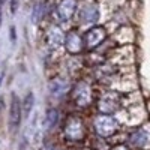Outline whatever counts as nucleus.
I'll list each match as a JSON object with an SVG mask.
<instances>
[{
  "label": "nucleus",
  "instance_id": "nucleus-13",
  "mask_svg": "<svg viewBox=\"0 0 150 150\" xmlns=\"http://www.w3.org/2000/svg\"><path fill=\"white\" fill-rule=\"evenodd\" d=\"M45 120H47V126H48V128H53L54 125L57 123V120H59V112H57V110H50V111L47 112Z\"/></svg>",
  "mask_w": 150,
  "mask_h": 150
},
{
  "label": "nucleus",
  "instance_id": "nucleus-11",
  "mask_svg": "<svg viewBox=\"0 0 150 150\" xmlns=\"http://www.w3.org/2000/svg\"><path fill=\"white\" fill-rule=\"evenodd\" d=\"M50 90H51V93L54 96H62L68 90V83L63 78H56L51 84H50Z\"/></svg>",
  "mask_w": 150,
  "mask_h": 150
},
{
  "label": "nucleus",
  "instance_id": "nucleus-2",
  "mask_svg": "<svg viewBox=\"0 0 150 150\" xmlns=\"http://www.w3.org/2000/svg\"><path fill=\"white\" fill-rule=\"evenodd\" d=\"M21 110H23V105L20 102L18 96L12 95V101H11V105H9V128H11V131H17V128L20 126Z\"/></svg>",
  "mask_w": 150,
  "mask_h": 150
},
{
  "label": "nucleus",
  "instance_id": "nucleus-10",
  "mask_svg": "<svg viewBox=\"0 0 150 150\" xmlns=\"http://www.w3.org/2000/svg\"><path fill=\"white\" fill-rule=\"evenodd\" d=\"M75 99H77V102L80 105H86L87 102L90 101V89L89 86L81 83L78 84V87L75 89Z\"/></svg>",
  "mask_w": 150,
  "mask_h": 150
},
{
  "label": "nucleus",
  "instance_id": "nucleus-1",
  "mask_svg": "<svg viewBox=\"0 0 150 150\" xmlns=\"http://www.w3.org/2000/svg\"><path fill=\"white\" fill-rule=\"evenodd\" d=\"M78 20L84 26H93L99 20V9L98 5H95L93 2H87L83 3L80 11H78Z\"/></svg>",
  "mask_w": 150,
  "mask_h": 150
},
{
  "label": "nucleus",
  "instance_id": "nucleus-5",
  "mask_svg": "<svg viewBox=\"0 0 150 150\" xmlns=\"http://www.w3.org/2000/svg\"><path fill=\"white\" fill-rule=\"evenodd\" d=\"M104 38H105V29H102V27H92L89 32L84 35L86 47L87 48H95V47H98L104 41Z\"/></svg>",
  "mask_w": 150,
  "mask_h": 150
},
{
  "label": "nucleus",
  "instance_id": "nucleus-12",
  "mask_svg": "<svg viewBox=\"0 0 150 150\" xmlns=\"http://www.w3.org/2000/svg\"><path fill=\"white\" fill-rule=\"evenodd\" d=\"M33 104H35V95L32 92H29L26 95V98H24V102H23V110H24V116H29L30 111L33 108Z\"/></svg>",
  "mask_w": 150,
  "mask_h": 150
},
{
  "label": "nucleus",
  "instance_id": "nucleus-6",
  "mask_svg": "<svg viewBox=\"0 0 150 150\" xmlns=\"http://www.w3.org/2000/svg\"><path fill=\"white\" fill-rule=\"evenodd\" d=\"M83 134H84V129H83V123L81 120L78 119H69L68 120V125H66V135L72 140H81L83 138Z\"/></svg>",
  "mask_w": 150,
  "mask_h": 150
},
{
  "label": "nucleus",
  "instance_id": "nucleus-7",
  "mask_svg": "<svg viewBox=\"0 0 150 150\" xmlns=\"http://www.w3.org/2000/svg\"><path fill=\"white\" fill-rule=\"evenodd\" d=\"M96 128H98V132L101 135H111L112 132L117 129V123H116V120H112L111 117L102 116L101 119H98Z\"/></svg>",
  "mask_w": 150,
  "mask_h": 150
},
{
  "label": "nucleus",
  "instance_id": "nucleus-8",
  "mask_svg": "<svg viewBox=\"0 0 150 150\" xmlns=\"http://www.w3.org/2000/svg\"><path fill=\"white\" fill-rule=\"evenodd\" d=\"M47 44L51 48H59L62 44H65V36L62 33V30L57 27L50 29L47 33Z\"/></svg>",
  "mask_w": 150,
  "mask_h": 150
},
{
  "label": "nucleus",
  "instance_id": "nucleus-4",
  "mask_svg": "<svg viewBox=\"0 0 150 150\" xmlns=\"http://www.w3.org/2000/svg\"><path fill=\"white\" fill-rule=\"evenodd\" d=\"M75 9H77V0H62L56 11L57 18L60 21H68L74 15Z\"/></svg>",
  "mask_w": 150,
  "mask_h": 150
},
{
  "label": "nucleus",
  "instance_id": "nucleus-9",
  "mask_svg": "<svg viewBox=\"0 0 150 150\" xmlns=\"http://www.w3.org/2000/svg\"><path fill=\"white\" fill-rule=\"evenodd\" d=\"M119 107V96L116 93H107L101 101V111L104 112H112Z\"/></svg>",
  "mask_w": 150,
  "mask_h": 150
},
{
  "label": "nucleus",
  "instance_id": "nucleus-3",
  "mask_svg": "<svg viewBox=\"0 0 150 150\" xmlns=\"http://www.w3.org/2000/svg\"><path fill=\"white\" fill-rule=\"evenodd\" d=\"M65 47L68 50V53L71 54H78L81 50H83V38L78 32H69L65 36Z\"/></svg>",
  "mask_w": 150,
  "mask_h": 150
}]
</instances>
